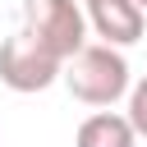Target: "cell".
<instances>
[{"label": "cell", "instance_id": "6", "mask_svg": "<svg viewBox=\"0 0 147 147\" xmlns=\"http://www.w3.org/2000/svg\"><path fill=\"white\" fill-rule=\"evenodd\" d=\"M129 110H124V119L133 124V133L138 138H147V74L138 78V83H129Z\"/></svg>", "mask_w": 147, "mask_h": 147}, {"label": "cell", "instance_id": "2", "mask_svg": "<svg viewBox=\"0 0 147 147\" xmlns=\"http://www.w3.org/2000/svg\"><path fill=\"white\" fill-rule=\"evenodd\" d=\"M23 32L64 64L87 41V18L78 0H23Z\"/></svg>", "mask_w": 147, "mask_h": 147}, {"label": "cell", "instance_id": "7", "mask_svg": "<svg viewBox=\"0 0 147 147\" xmlns=\"http://www.w3.org/2000/svg\"><path fill=\"white\" fill-rule=\"evenodd\" d=\"M133 5H138V9H142V14H147V0H133Z\"/></svg>", "mask_w": 147, "mask_h": 147}, {"label": "cell", "instance_id": "5", "mask_svg": "<svg viewBox=\"0 0 147 147\" xmlns=\"http://www.w3.org/2000/svg\"><path fill=\"white\" fill-rule=\"evenodd\" d=\"M74 147H138V133L119 110H92L78 124Z\"/></svg>", "mask_w": 147, "mask_h": 147}, {"label": "cell", "instance_id": "4", "mask_svg": "<svg viewBox=\"0 0 147 147\" xmlns=\"http://www.w3.org/2000/svg\"><path fill=\"white\" fill-rule=\"evenodd\" d=\"M83 18H87V32L101 37V46H133L147 28V14L133 5V0H83Z\"/></svg>", "mask_w": 147, "mask_h": 147}, {"label": "cell", "instance_id": "1", "mask_svg": "<svg viewBox=\"0 0 147 147\" xmlns=\"http://www.w3.org/2000/svg\"><path fill=\"white\" fill-rule=\"evenodd\" d=\"M60 78H64V87H69L74 101L96 106V110H110V106L129 92V83H133L124 51L101 46V41H83V46L60 64Z\"/></svg>", "mask_w": 147, "mask_h": 147}, {"label": "cell", "instance_id": "3", "mask_svg": "<svg viewBox=\"0 0 147 147\" xmlns=\"http://www.w3.org/2000/svg\"><path fill=\"white\" fill-rule=\"evenodd\" d=\"M55 78H60V60L46 46H37L23 28L0 41V83L9 92H23V96L28 92H46Z\"/></svg>", "mask_w": 147, "mask_h": 147}]
</instances>
